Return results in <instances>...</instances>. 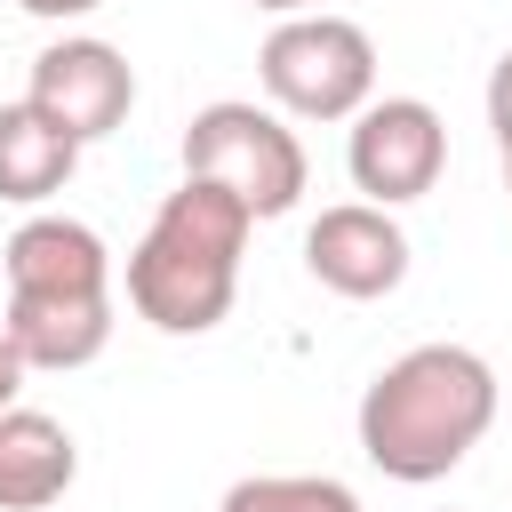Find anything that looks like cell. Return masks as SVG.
<instances>
[{"instance_id": "15", "label": "cell", "mask_w": 512, "mask_h": 512, "mask_svg": "<svg viewBox=\"0 0 512 512\" xmlns=\"http://www.w3.org/2000/svg\"><path fill=\"white\" fill-rule=\"evenodd\" d=\"M256 8H272V16H320V0H256Z\"/></svg>"}, {"instance_id": "14", "label": "cell", "mask_w": 512, "mask_h": 512, "mask_svg": "<svg viewBox=\"0 0 512 512\" xmlns=\"http://www.w3.org/2000/svg\"><path fill=\"white\" fill-rule=\"evenodd\" d=\"M16 392H24V360H16V344L0 336V408H16Z\"/></svg>"}, {"instance_id": "5", "label": "cell", "mask_w": 512, "mask_h": 512, "mask_svg": "<svg viewBox=\"0 0 512 512\" xmlns=\"http://www.w3.org/2000/svg\"><path fill=\"white\" fill-rule=\"evenodd\" d=\"M344 168L352 184L368 192V208H400V200H424L448 168V128L424 96H384V104H360L352 112V144H344Z\"/></svg>"}, {"instance_id": "13", "label": "cell", "mask_w": 512, "mask_h": 512, "mask_svg": "<svg viewBox=\"0 0 512 512\" xmlns=\"http://www.w3.org/2000/svg\"><path fill=\"white\" fill-rule=\"evenodd\" d=\"M24 16H40V24H72V16H96L104 0H16Z\"/></svg>"}, {"instance_id": "3", "label": "cell", "mask_w": 512, "mask_h": 512, "mask_svg": "<svg viewBox=\"0 0 512 512\" xmlns=\"http://www.w3.org/2000/svg\"><path fill=\"white\" fill-rule=\"evenodd\" d=\"M184 176L232 192V200L264 224V216H288V208L304 200L312 160H304V144H296V128H288L280 112L240 104V96H216V104H200L192 128H184Z\"/></svg>"}, {"instance_id": "10", "label": "cell", "mask_w": 512, "mask_h": 512, "mask_svg": "<svg viewBox=\"0 0 512 512\" xmlns=\"http://www.w3.org/2000/svg\"><path fill=\"white\" fill-rule=\"evenodd\" d=\"M72 168H80V144H72L48 112H32V104H0V200L40 208L48 192L72 184Z\"/></svg>"}, {"instance_id": "2", "label": "cell", "mask_w": 512, "mask_h": 512, "mask_svg": "<svg viewBox=\"0 0 512 512\" xmlns=\"http://www.w3.org/2000/svg\"><path fill=\"white\" fill-rule=\"evenodd\" d=\"M248 208L216 184H176L144 240L128 248V304L160 336H208L232 296H240V256H248Z\"/></svg>"}, {"instance_id": "16", "label": "cell", "mask_w": 512, "mask_h": 512, "mask_svg": "<svg viewBox=\"0 0 512 512\" xmlns=\"http://www.w3.org/2000/svg\"><path fill=\"white\" fill-rule=\"evenodd\" d=\"M504 192H512V144H504Z\"/></svg>"}, {"instance_id": "11", "label": "cell", "mask_w": 512, "mask_h": 512, "mask_svg": "<svg viewBox=\"0 0 512 512\" xmlns=\"http://www.w3.org/2000/svg\"><path fill=\"white\" fill-rule=\"evenodd\" d=\"M216 512H360V496L328 472H256V480H232Z\"/></svg>"}, {"instance_id": "9", "label": "cell", "mask_w": 512, "mask_h": 512, "mask_svg": "<svg viewBox=\"0 0 512 512\" xmlns=\"http://www.w3.org/2000/svg\"><path fill=\"white\" fill-rule=\"evenodd\" d=\"M80 480V448L40 408H0V512H48Z\"/></svg>"}, {"instance_id": "7", "label": "cell", "mask_w": 512, "mask_h": 512, "mask_svg": "<svg viewBox=\"0 0 512 512\" xmlns=\"http://www.w3.org/2000/svg\"><path fill=\"white\" fill-rule=\"evenodd\" d=\"M304 272L328 288V296H352V304H376L408 280V232L392 224V208H368V200H344V208H320L312 232H304Z\"/></svg>"}, {"instance_id": "4", "label": "cell", "mask_w": 512, "mask_h": 512, "mask_svg": "<svg viewBox=\"0 0 512 512\" xmlns=\"http://www.w3.org/2000/svg\"><path fill=\"white\" fill-rule=\"evenodd\" d=\"M256 80L288 120H352L376 104V40L352 16H280L256 48Z\"/></svg>"}, {"instance_id": "12", "label": "cell", "mask_w": 512, "mask_h": 512, "mask_svg": "<svg viewBox=\"0 0 512 512\" xmlns=\"http://www.w3.org/2000/svg\"><path fill=\"white\" fill-rule=\"evenodd\" d=\"M488 128H496V144H512V48L488 72Z\"/></svg>"}, {"instance_id": "6", "label": "cell", "mask_w": 512, "mask_h": 512, "mask_svg": "<svg viewBox=\"0 0 512 512\" xmlns=\"http://www.w3.org/2000/svg\"><path fill=\"white\" fill-rule=\"evenodd\" d=\"M24 104L48 112L72 144H96V136H112V128L128 120V104H136V72H128V56H120L112 40L64 32V40H48V48L32 56V88H24Z\"/></svg>"}, {"instance_id": "1", "label": "cell", "mask_w": 512, "mask_h": 512, "mask_svg": "<svg viewBox=\"0 0 512 512\" xmlns=\"http://www.w3.org/2000/svg\"><path fill=\"white\" fill-rule=\"evenodd\" d=\"M496 424V368L472 344H416L360 392V456L384 480H448Z\"/></svg>"}, {"instance_id": "8", "label": "cell", "mask_w": 512, "mask_h": 512, "mask_svg": "<svg viewBox=\"0 0 512 512\" xmlns=\"http://www.w3.org/2000/svg\"><path fill=\"white\" fill-rule=\"evenodd\" d=\"M8 296H48V304H96L112 296V248L80 216H32L8 232Z\"/></svg>"}]
</instances>
